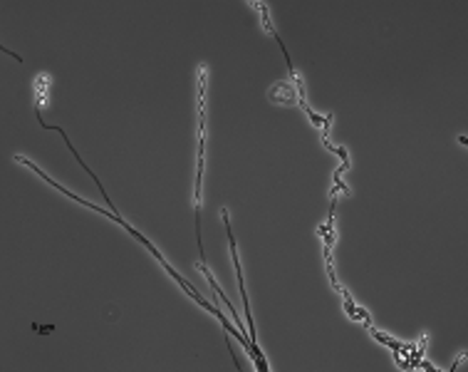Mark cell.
<instances>
[{"label": "cell", "mask_w": 468, "mask_h": 372, "mask_svg": "<svg viewBox=\"0 0 468 372\" xmlns=\"http://www.w3.org/2000/svg\"><path fill=\"white\" fill-rule=\"evenodd\" d=\"M270 99H273V102H280V104H295V102H297V90L282 82V85H275V87L270 90Z\"/></svg>", "instance_id": "cell-1"}, {"label": "cell", "mask_w": 468, "mask_h": 372, "mask_svg": "<svg viewBox=\"0 0 468 372\" xmlns=\"http://www.w3.org/2000/svg\"><path fill=\"white\" fill-rule=\"evenodd\" d=\"M32 330H35V333H42V335H47V333H52V330H55V325H32Z\"/></svg>", "instance_id": "cell-2"}]
</instances>
